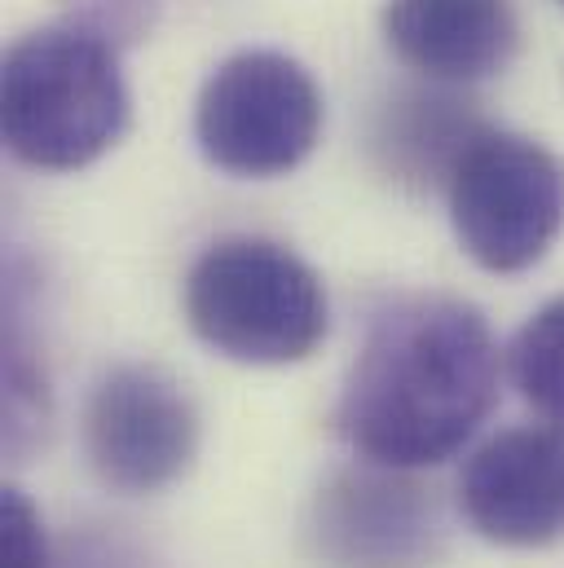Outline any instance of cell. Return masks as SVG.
I'll use <instances>...</instances> for the list:
<instances>
[{
  "label": "cell",
  "instance_id": "6da1fadb",
  "mask_svg": "<svg viewBox=\"0 0 564 568\" xmlns=\"http://www.w3.org/2000/svg\"><path fill=\"white\" fill-rule=\"evenodd\" d=\"M498 402V344L459 295L384 300L344 375L335 427L362 463L420 471L454 458Z\"/></svg>",
  "mask_w": 564,
  "mask_h": 568
},
{
  "label": "cell",
  "instance_id": "7a4b0ae2",
  "mask_svg": "<svg viewBox=\"0 0 564 568\" xmlns=\"http://www.w3.org/2000/svg\"><path fill=\"white\" fill-rule=\"evenodd\" d=\"M133 98L120 49L49 22L18 36L0 67V133L36 172H80L129 133Z\"/></svg>",
  "mask_w": 564,
  "mask_h": 568
},
{
  "label": "cell",
  "instance_id": "3957f363",
  "mask_svg": "<svg viewBox=\"0 0 564 568\" xmlns=\"http://www.w3.org/2000/svg\"><path fill=\"white\" fill-rule=\"evenodd\" d=\"M190 331L243 366H291L318 353L331 326L322 278L274 239L230 234L199 252L181 286Z\"/></svg>",
  "mask_w": 564,
  "mask_h": 568
},
{
  "label": "cell",
  "instance_id": "277c9868",
  "mask_svg": "<svg viewBox=\"0 0 564 568\" xmlns=\"http://www.w3.org/2000/svg\"><path fill=\"white\" fill-rule=\"evenodd\" d=\"M459 247L485 274L534 270L564 230V163L543 142L481 129L445 185Z\"/></svg>",
  "mask_w": 564,
  "mask_h": 568
},
{
  "label": "cell",
  "instance_id": "5b68a950",
  "mask_svg": "<svg viewBox=\"0 0 564 568\" xmlns=\"http://www.w3.org/2000/svg\"><path fill=\"white\" fill-rule=\"evenodd\" d=\"M322 138V89L309 67L279 49L225 58L199 89L194 142L203 159L239 181L295 172Z\"/></svg>",
  "mask_w": 564,
  "mask_h": 568
},
{
  "label": "cell",
  "instance_id": "8992f818",
  "mask_svg": "<svg viewBox=\"0 0 564 568\" xmlns=\"http://www.w3.org/2000/svg\"><path fill=\"white\" fill-rule=\"evenodd\" d=\"M84 458L115 494H159L199 454V410L190 393L150 362L107 371L84 402Z\"/></svg>",
  "mask_w": 564,
  "mask_h": 568
},
{
  "label": "cell",
  "instance_id": "52a82bcc",
  "mask_svg": "<svg viewBox=\"0 0 564 568\" xmlns=\"http://www.w3.org/2000/svg\"><path fill=\"white\" fill-rule=\"evenodd\" d=\"M463 520L494 547L564 538V427H503L472 449L459 476Z\"/></svg>",
  "mask_w": 564,
  "mask_h": 568
},
{
  "label": "cell",
  "instance_id": "ba28073f",
  "mask_svg": "<svg viewBox=\"0 0 564 568\" xmlns=\"http://www.w3.org/2000/svg\"><path fill=\"white\" fill-rule=\"evenodd\" d=\"M313 538L335 568H420L436 542V516L406 471L371 463L318 494Z\"/></svg>",
  "mask_w": 564,
  "mask_h": 568
},
{
  "label": "cell",
  "instance_id": "9c48e42d",
  "mask_svg": "<svg viewBox=\"0 0 564 568\" xmlns=\"http://www.w3.org/2000/svg\"><path fill=\"white\" fill-rule=\"evenodd\" d=\"M384 44L402 67L432 84H481L521 53L512 0H384Z\"/></svg>",
  "mask_w": 564,
  "mask_h": 568
},
{
  "label": "cell",
  "instance_id": "30bf717a",
  "mask_svg": "<svg viewBox=\"0 0 564 568\" xmlns=\"http://www.w3.org/2000/svg\"><path fill=\"white\" fill-rule=\"evenodd\" d=\"M450 89L454 84L397 89L375 106L366 150L389 181L411 190H445L463 150L481 138V129H490L472 102Z\"/></svg>",
  "mask_w": 564,
  "mask_h": 568
},
{
  "label": "cell",
  "instance_id": "8fae6325",
  "mask_svg": "<svg viewBox=\"0 0 564 568\" xmlns=\"http://www.w3.org/2000/svg\"><path fill=\"white\" fill-rule=\"evenodd\" d=\"M507 371L525 406L552 427H564V295L543 304L512 339Z\"/></svg>",
  "mask_w": 564,
  "mask_h": 568
},
{
  "label": "cell",
  "instance_id": "7c38bea8",
  "mask_svg": "<svg viewBox=\"0 0 564 568\" xmlns=\"http://www.w3.org/2000/svg\"><path fill=\"white\" fill-rule=\"evenodd\" d=\"M62 22L107 40L111 49H133L159 27V0H58Z\"/></svg>",
  "mask_w": 564,
  "mask_h": 568
},
{
  "label": "cell",
  "instance_id": "4fadbf2b",
  "mask_svg": "<svg viewBox=\"0 0 564 568\" xmlns=\"http://www.w3.org/2000/svg\"><path fill=\"white\" fill-rule=\"evenodd\" d=\"M0 551L4 568H49V542L36 507L22 498V489H4L0 498Z\"/></svg>",
  "mask_w": 564,
  "mask_h": 568
}]
</instances>
